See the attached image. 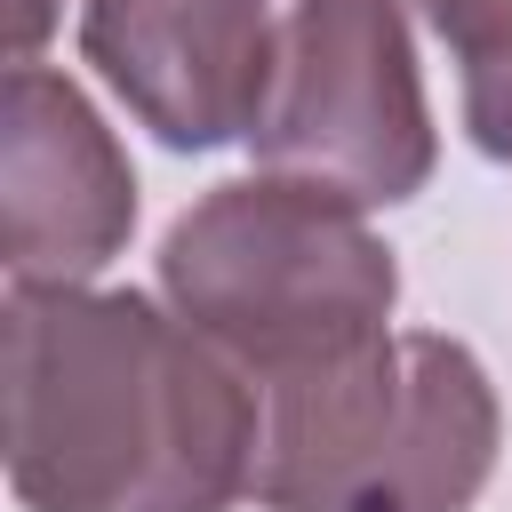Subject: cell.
Segmentation results:
<instances>
[{
    "mask_svg": "<svg viewBox=\"0 0 512 512\" xmlns=\"http://www.w3.org/2000/svg\"><path fill=\"white\" fill-rule=\"evenodd\" d=\"M8 488L24 512H232L264 392L144 288H8Z\"/></svg>",
    "mask_w": 512,
    "mask_h": 512,
    "instance_id": "obj_1",
    "label": "cell"
},
{
    "mask_svg": "<svg viewBox=\"0 0 512 512\" xmlns=\"http://www.w3.org/2000/svg\"><path fill=\"white\" fill-rule=\"evenodd\" d=\"M160 296L256 392H272L384 344L400 304V264L368 232V208L256 168L208 184L168 224Z\"/></svg>",
    "mask_w": 512,
    "mask_h": 512,
    "instance_id": "obj_2",
    "label": "cell"
},
{
    "mask_svg": "<svg viewBox=\"0 0 512 512\" xmlns=\"http://www.w3.org/2000/svg\"><path fill=\"white\" fill-rule=\"evenodd\" d=\"M504 408L472 344L392 328L384 344L264 392V512H472L496 480Z\"/></svg>",
    "mask_w": 512,
    "mask_h": 512,
    "instance_id": "obj_3",
    "label": "cell"
},
{
    "mask_svg": "<svg viewBox=\"0 0 512 512\" xmlns=\"http://www.w3.org/2000/svg\"><path fill=\"white\" fill-rule=\"evenodd\" d=\"M264 176L400 208L432 184L440 128L424 104L408 0H288L272 96L248 136Z\"/></svg>",
    "mask_w": 512,
    "mask_h": 512,
    "instance_id": "obj_4",
    "label": "cell"
},
{
    "mask_svg": "<svg viewBox=\"0 0 512 512\" xmlns=\"http://www.w3.org/2000/svg\"><path fill=\"white\" fill-rule=\"evenodd\" d=\"M136 232V168L56 64L0 88V264L8 288H88Z\"/></svg>",
    "mask_w": 512,
    "mask_h": 512,
    "instance_id": "obj_5",
    "label": "cell"
},
{
    "mask_svg": "<svg viewBox=\"0 0 512 512\" xmlns=\"http://www.w3.org/2000/svg\"><path fill=\"white\" fill-rule=\"evenodd\" d=\"M80 56L168 152L248 144L280 64L272 0H80Z\"/></svg>",
    "mask_w": 512,
    "mask_h": 512,
    "instance_id": "obj_6",
    "label": "cell"
},
{
    "mask_svg": "<svg viewBox=\"0 0 512 512\" xmlns=\"http://www.w3.org/2000/svg\"><path fill=\"white\" fill-rule=\"evenodd\" d=\"M456 64L464 136L512 168V0H408Z\"/></svg>",
    "mask_w": 512,
    "mask_h": 512,
    "instance_id": "obj_7",
    "label": "cell"
},
{
    "mask_svg": "<svg viewBox=\"0 0 512 512\" xmlns=\"http://www.w3.org/2000/svg\"><path fill=\"white\" fill-rule=\"evenodd\" d=\"M56 16H64V0H16V8H8V56H16V64H40Z\"/></svg>",
    "mask_w": 512,
    "mask_h": 512,
    "instance_id": "obj_8",
    "label": "cell"
}]
</instances>
